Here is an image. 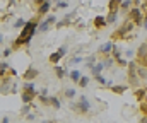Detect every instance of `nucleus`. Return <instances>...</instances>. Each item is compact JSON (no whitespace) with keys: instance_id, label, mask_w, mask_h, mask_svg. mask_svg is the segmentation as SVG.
Instances as JSON below:
<instances>
[{"instance_id":"a211bd4d","label":"nucleus","mask_w":147,"mask_h":123,"mask_svg":"<svg viewBox=\"0 0 147 123\" xmlns=\"http://www.w3.org/2000/svg\"><path fill=\"white\" fill-rule=\"evenodd\" d=\"M137 74H139V77L142 79V81H147V67L146 65H137Z\"/></svg>"},{"instance_id":"20e7f679","label":"nucleus","mask_w":147,"mask_h":123,"mask_svg":"<svg viewBox=\"0 0 147 123\" xmlns=\"http://www.w3.org/2000/svg\"><path fill=\"white\" fill-rule=\"evenodd\" d=\"M140 82H142V79L137 74V63L135 62H128V84H130V87L137 89L140 85Z\"/></svg>"},{"instance_id":"423d86ee","label":"nucleus","mask_w":147,"mask_h":123,"mask_svg":"<svg viewBox=\"0 0 147 123\" xmlns=\"http://www.w3.org/2000/svg\"><path fill=\"white\" fill-rule=\"evenodd\" d=\"M65 55H67V46L63 44V46H60V48H58V50H57L55 53H51V55L48 56V62L55 65V63H58V62H60V60H62V58H63Z\"/></svg>"},{"instance_id":"864d4df0","label":"nucleus","mask_w":147,"mask_h":123,"mask_svg":"<svg viewBox=\"0 0 147 123\" xmlns=\"http://www.w3.org/2000/svg\"><path fill=\"white\" fill-rule=\"evenodd\" d=\"M17 2H21V0H17Z\"/></svg>"},{"instance_id":"7c9ffc66","label":"nucleus","mask_w":147,"mask_h":123,"mask_svg":"<svg viewBox=\"0 0 147 123\" xmlns=\"http://www.w3.org/2000/svg\"><path fill=\"white\" fill-rule=\"evenodd\" d=\"M26 22H28V21H24V19H22V17H21V19H17V21H16V22H14V24H12V26H14V29H22V28H24V24H26Z\"/></svg>"},{"instance_id":"f704fd0d","label":"nucleus","mask_w":147,"mask_h":123,"mask_svg":"<svg viewBox=\"0 0 147 123\" xmlns=\"http://www.w3.org/2000/svg\"><path fill=\"white\" fill-rule=\"evenodd\" d=\"M80 62H82V56L77 55V56H72V58L69 60V65H75V63H80Z\"/></svg>"},{"instance_id":"37998d69","label":"nucleus","mask_w":147,"mask_h":123,"mask_svg":"<svg viewBox=\"0 0 147 123\" xmlns=\"http://www.w3.org/2000/svg\"><path fill=\"white\" fill-rule=\"evenodd\" d=\"M140 9H142V12H147V0H144V2H142Z\"/></svg>"},{"instance_id":"0eeeda50","label":"nucleus","mask_w":147,"mask_h":123,"mask_svg":"<svg viewBox=\"0 0 147 123\" xmlns=\"http://www.w3.org/2000/svg\"><path fill=\"white\" fill-rule=\"evenodd\" d=\"M50 10H51V2H50V0H45L41 5H38L36 14H38V17H41V15H48Z\"/></svg>"},{"instance_id":"ddd939ff","label":"nucleus","mask_w":147,"mask_h":123,"mask_svg":"<svg viewBox=\"0 0 147 123\" xmlns=\"http://www.w3.org/2000/svg\"><path fill=\"white\" fill-rule=\"evenodd\" d=\"M22 91L31 92V94H34V96H38V94H39L36 89H34V82H33V81H26V84L22 85Z\"/></svg>"},{"instance_id":"f8f14e48","label":"nucleus","mask_w":147,"mask_h":123,"mask_svg":"<svg viewBox=\"0 0 147 123\" xmlns=\"http://www.w3.org/2000/svg\"><path fill=\"white\" fill-rule=\"evenodd\" d=\"M113 41H108V43H105V44H101L99 46V50H98V53H101V55H108L111 50H113Z\"/></svg>"},{"instance_id":"473e14b6","label":"nucleus","mask_w":147,"mask_h":123,"mask_svg":"<svg viewBox=\"0 0 147 123\" xmlns=\"http://www.w3.org/2000/svg\"><path fill=\"white\" fill-rule=\"evenodd\" d=\"M38 99H39V103H43V104L50 106V96H43V94H38Z\"/></svg>"},{"instance_id":"f257e3e1","label":"nucleus","mask_w":147,"mask_h":123,"mask_svg":"<svg viewBox=\"0 0 147 123\" xmlns=\"http://www.w3.org/2000/svg\"><path fill=\"white\" fill-rule=\"evenodd\" d=\"M38 26H39V21H38L36 17H33V19H29L26 24H24V28L21 29V34L14 40V48H19V46H24V44H29V41L31 38L36 34L38 31Z\"/></svg>"},{"instance_id":"f3484780","label":"nucleus","mask_w":147,"mask_h":123,"mask_svg":"<svg viewBox=\"0 0 147 123\" xmlns=\"http://www.w3.org/2000/svg\"><path fill=\"white\" fill-rule=\"evenodd\" d=\"M147 96V89H142V87H137V91H135V99L140 103V101H144Z\"/></svg>"},{"instance_id":"4c0bfd02","label":"nucleus","mask_w":147,"mask_h":123,"mask_svg":"<svg viewBox=\"0 0 147 123\" xmlns=\"http://www.w3.org/2000/svg\"><path fill=\"white\" fill-rule=\"evenodd\" d=\"M140 113L142 115H147V99L140 101Z\"/></svg>"},{"instance_id":"603ef678","label":"nucleus","mask_w":147,"mask_h":123,"mask_svg":"<svg viewBox=\"0 0 147 123\" xmlns=\"http://www.w3.org/2000/svg\"><path fill=\"white\" fill-rule=\"evenodd\" d=\"M2 43H3V38H2V34H0V44H2Z\"/></svg>"},{"instance_id":"2eb2a0df","label":"nucleus","mask_w":147,"mask_h":123,"mask_svg":"<svg viewBox=\"0 0 147 123\" xmlns=\"http://www.w3.org/2000/svg\"><path fill=\"white\" fill-rule=\"evenodd\" d=\"M72 19H69V17H63L62 21H58V22H55V28L57 29H62V28H67V26H72Z\"/></svg>"},{"instance_id":"9b49d317","label":"nucleus","mask_w":147,"mask_h":123,"mask_svg":"<svg viewBox=\"0 0 147 123\" xmlns=\"http://www.w3.org/2000/svg\"><path fill=\"white\" fill-rule=\"evenodd\" d=\"M34 94H31V92H26V91H22L21 92V99H22V103H26V104H31V103H34Z\"/></svg>"},{"instance_id":"3c124183","label":"nucleus","mask_w":147,"mask_h":123,"mask_svg":"<svg viewBox=\"0 0 147 123\" xmlns=\"http://www.w3.org/2000/svg\"><path fill=\"white\" fill-rule=\"evenodd\" d=\"M14 2H16V0H9V7H10V5H14Z\"/></svg>"},{"instance_id":"1a4fd4ad","label":"nucleus","mask_w":147,"mask_h":123,"mask_svg":"<svg viewBox=\"0 0 147 123\" xmlns=\"http://www.w3.org/2000/svg\"><path fill=\"white\" fill-rule=\"evenodd\" d=\"M92 26H94L96 29H103V28H106V26H108L106 17H105V15H96L94 21H92Z\"/></svg>"},{"instance_id":"79ce46f5","label":"nucleus","mask_w":147,"mask_h":123,"mask_svg":"<svg viewBox=\"0 0 147 123\" xmlns=\"http://www.w3.org/2000/svg\"><path fill=\"white\" fill-rule=\"evenodd\" d=\"M111 65H113V60H111V58H108V60H105V67H106V69H110Z\"/></svg>"},{"instance_id":"c03bdc74","label":"nucleus","mask_w":147,"mask_h":123,"mask_svg":"<svg viewBox=\"0 0 147 123\" xmlns=\"http://www.w3.org/2000/svg\"><path fill=\"white\" fill-rule=\"evenodd\" d=\"M39 94H43V96H48V89H46V87L39 89Z\"/></svg>"},{"instance_id":"de8ad7c7","label":"nucleus","mask_w":147,"mask_h":123,"mask_svg":"<svg viewBox=\"0 0 147 123\" xmlns=\"http://www.w3.org/2000/svg\"><path fill=\"white\" fill-rule=\"evenodd\" d=\"M33 2H34V5H36V7H38V5H41V3H43L45 0H33Z\"/></svg>"},{"instance_id":"4468645a","label":"nucleus","mask_w":147,"mask_h":123,"mask_svg":"<svg viewBox=\"0 0 147 123\" xmlns=\"http://www.w3.org/2000/svg\"><path fill=\"white\" fill-rule=\"evenodd\" d=\"M105 69H106V67H105V62H98V63H96V65L91 69V74H92V77H94V75H98V74H101Z\"/></svg>"},{"instance_id":"49530a36","label":"nucleus","mask_w":147,"mask_h":123,"mask_svg":"<svg viewBox=\"0 0 147 123\" xmlns=\"http://www.w3.org/2000/svg\"><path fill=\"white\" fill-rule=\"evenodd\" d=\"M65 17H69V19H74V17H75V10H72V12H69V14H67Z\"/></svg>"},{"instance_id":"dca6fc26","label":"nucleus","mask_w":147,"mask_h":123,"mask_svg":"<svg viewBox=\"0 0 147 123\" xmlns=\"http://www.w3.org/2000/svg\"><path fill=\"white\" fill-rule=\"evenodd\" d=\"M121 5V0H110L108 3V12H118Z\"/></svg>"},{"instance_id":"a878e982","label":"nucleus","mask_w":147,"mask_h":123,"mask_svg":"<svg viewBox=\"0 0 147 123\" xmlns=\"http://www.w3.org/2000/svg\"><path fill=\"white\" fill-rule=\"evenodd\" d=\"M127 89H128L127 85H111V92H115V94H123Z\"/></svg>"},{"instance_id":"f03ea898","label":"nucleus","mask_w":147,"mask_h":123,"mask_svg":"<svg viewBox=\"0 0 147 123\" xmlns=\"http://www.w3.org/2000/svg\"><path fill=\"white\" fill-rule=\"evenodd\" d=\"M70 111H74L75 115H89L91 111V103L86 96H80V99L77 103H70Z\"/></svg>"},{"instance_id":"72a5a7b5","label":"nucleus","mask_w":147,"mask_h":123,"mask_svg":"<svg viewBox=\"0 0 147 123\" xmlns=\"http://www.w3.org/2000/svg\"><path fill=\"white\" fill-rule=\"evenodd\" d=\"M67 7H69V2H62L60 0V2H57V7L53 10H62V9H67Z\"/></svg>"},{"instance_id":"4be33fe9","label":"nucleus","mask_w":147,"mask_h":123,"mask_svg":"<svg viewBox=\"0 0 147 123\" xmlns=\"http://www.w3.org/2000/svg\"><path fill=\"white\" fill-rule=\"evenodd\" d=\"M10 70V65H9V62H0V79L2 77H5V74Z\"/></svg>"},{"instance_id":"09e8293b","label":"nucleus","mask_w":147,"mask_h":123,"mask_svg":"<svg viewBox=\"0 0 147 123\" xmlns=\"http://www.w3.org/2000/svg\"><path fill=\"white\" fill-rule=\"evenodd\" d=\"M139 63H140V65H146V67H147V58H144V60H139Z\"/></svg>"},{"instance_id":"cd10ccee","label":"nucleus","mask_w":147,"mask_h":123,"mask_svg":"<svg viewBox=\"0 0 147 123\" xmlns=\"http://www.w3.org/2000/svg\"><path fill=\"white\" fill-rule=\"evenodd\" d=\"M84 65H86V67H89V70H91V69L96 65V55H91V56L86 60V63H84Z\"/></svg>"},{"instance_id":"9d476101","label":"nucleus","mask_w":147,"mask_h":123,"mask_svg":"<svg viewBox=\"0 0 147 123\" xmlns=\"http://www.w3.org/2000/svg\"><path fill=\"white\" fill-rule=\"evenodd\" d=\"M135 55H137V60H144V58H147V41L142 43V44L137 48Z\"/></svg>"},{"instance_id":"a18cd8bd","label":"nucleus","mask_w":147,"mask_h":123,"mask_svg":"<svg viewBox=\"0 0 147 123\" xmlns=\"http://www.w3.org/2000/svg\"><path fill=\"white\" fill-rule=\"evenodd\" d=\"M142 28H144V29H147V12L144 14V24H142Z\"/></svg>"},{"instance_id":"5701e85b","label":"nucleus","mask_w":147,"mask_h":123,"mask_svg":"<svg viewBox=\"0 0 147 123\" xmlns=\"http://www.w3.org/2000/svg\"><path fill=\"white\" fill-rule=\"evenodd\" d=\"M116 21H118V12H108V15H106V22H108V26L115 24Z\"/></svg>"},{"instance_id":"e433bc0d","label":"nucleus","mask_w":147,"mask_h":123,"mask_svg":"<svg viewBox=\"0 0 147 123\" xmlns=\"http://www.w3.org/2000/svg\"><path fill=\"white\" fill-rule=\"evenodd\" d=\"M94 79H96V81L99 82L101 85H106V84H108V81H106V79H105V77H103L101 74H98V75H94Z\"/></svg>"},{"instance_id":"aec40b11","label":"nucleus","mask_w":147,"mask_h":123,"mask_svg":"<svg viewBox=\"0 0 147 123\" xmlns=\"http://www.w3.org/2000/svg\"><path fill=\"white\" fill-rule=\"evenodd\" d=\"M69 77H70V81H72L74 84H79L80 77H82V74H80L79 70H72V72H69Z\"/></svg>"},{"instance_id":"2f4dec72","label":"nucleus","mask_w":147,"mask_h":123,"mask_svg":"<svg viewBox=\"0 0 147 123\" xmlns=\"http://www.w3.org/2000/svg\"><path fill=\"white\" fill-rule=\"evenodd\" d=\"M111 53H113V58H115V60H118V58H121V51H120V48H118V46H113V50H111Z\"/></svg>"},{"instance_id":"7ed1b4c3","label":"nucleus","mask_w":147,"mask_h":123,"mask_svg":"<svg viewBox=\"0 0 147 123\" xmlns=\"http://www.w3.org/2000/svg\"><path fill=\"white\" fill-rule=\"evenodd\" d=\"M135 28V24H134V21H130L128 17H127V21L111 34V40H121V38H127V36H130V33H132V29Z\"/></svg>"},{"instance_id":"393cba45","label":"nucleus","mask_w":147,"mask_h":123,"mask_svg":"<svg viewBox=\"0 0 147 123\" xmlns=\"http://www.w3.org/2000/svg\"><path fill=\"white\" fill-rule=\"evenodd\" d=\"M55 75L62 81V79H63L65 75H69V74H67V70H65V69H62V67H58V65H57V67H55Z\"/></svg>"},{"instance_id":"58836bf2","label":"nucleus","mask_w":147,"mask_h":123,"mask_svg":"<svg viewBox=\"0 0 147 123\" xmlns=\"http://www.w3.org/2000/svg\"><path fill=\"white\" fill-rule=\"evenodd\" d=\"M116 65H118V67H128V62H127L125 58H118V60H116Z\"/></svg>"},{"instance_id":"6ab92c4d","label":"nucleus","mask_w":147,"mask_h":123,"mask_svg":"<svg viewBox=\"0 0 147 123\" xmlns=\"http://www.w3.org/2000/svg\"><path fill=\"white\" fill-rule=\"evenodd\" d=\"M50 106H51L53 110H60V108H62V103H60V99H58L57 96H50Z\"/></svg>"},{"instance_id":"ea45409f","label":"nucleus","mask_w":147,"mask_h":123,"mask_svg":"<svg viewBox=\"0 0 147 123\" xmlns=\"http://www.w3.org/2000/svg\"><path fill=\"white\" fill-rule=\"evenodd\" d=\"M24 120H26V122H36V115H34V113H28Z\"/></svg>"},{"instance_id":"b1692460","label":"nucleus","mask_w":147,"mask_h":123,"mask_svg":"<svg viewBox=\"0 0 147 123\" xmlns=\"http://www.w3.org/2000/svg\"><path fill=\"white\" fill-rule=\"evenodd\" d=\"M50 28H51V24H48L46 21H41V22H39V26H38V31H39V33H48V31H50Z\"/></svg>"},{"instance_id":"a19ab883","label":"nucleus","mask_w":147,"mask_h":123,"mask_svg":"<svg viewBox=\"0 0 147 123\" xmlns=\"http://www.w3.org/2000/svg\"><path fill=\"white\" fill-rule=\"evenodd\" d=\"M10 53H12V48H5V50L2 51V55H3L5 58H7V56H10Z\"/></svg>"},{"instance_id":"c756f323","label":"nucleus","mask_w":147,"mask_h":123,"mask_svg":"<svg viewBox=\"0 0 147 123\" xmlns=\"http://www.w3.org/2000/svg\"><path fill=\"white\" fill-rule=\"evenodd\" d=\"M75 92H77L75 89L69 87V89H65V91H63V96H65L67 99H74V97H75Z\"/></svg>"},{"instance_id":"8fccbe9b","label":"nucleus","mask_w":147,"mask_h":123,"mask_svg":"<svg viewBox=\"0 0 147 123\" xmlns=\"http://www.w3.org/2000/svg\"><path fill=\"white\" fill-rule=\"evenodd\" d=\"M132 55H135V51H132V50H128V51H127V56H132Z\"/></svg>"},{"instance_id":"412c9836","label":"nucleus","mask_w":147,"mask_h":123,"mask_svg":"<svg viewBox=\"0 0 147 123\" xmlns=\"http://www.w3.org/2000/svg\"><path fill=\"white\" fill-rule=\"evenodd\" d=\"M134 7V0H121V5H120V10L123 12H128V9Z\"/></svg>"},{"instance_id":"bb28decb","label":"nucleus","mask_w":147,"mask_h":123,"mask_svg":"<svg viewBox=\"0 0 147 123\" xmlns=\"http://www.w3.org/2000/svg\"><path fill=\"white\" fill-rule=\"evenodd\" d=\"M33 106H34V103H31V104H26V103H24V106L21 108V116H26L28 113H31V108H33Z\"/></svg>"},{"instance_id":"c85d7f7f","label":"nucleus","mask_w":147,"mask_h":123,"mask_svg":"<svg viewBox=\"0 0 147 123\" xmlns=\"http://www.w3.org/2000/svg\"><path fill=\"white\" fill-rule=\"evenodd\" d=\"M89 81H91V79H89L87 75H82V77H80V81H79V84H77V85H79V87H82V89H86V87L89 85Z\"/></svg>"},{"instance_id":"39448f33","label":"nucleus","mask_w":147,"mask_h":123,"mask_svg":"<svg viewBox=\"0 0 147 123\" xmlns=\"http://www.w3.org/2000/svg\"><path fill=\"white\" fill-rule=\"evenodd\" d=\"M130 21H134V24L135 26H142L144 24V15H142V9H140V5H137V7H132L130 10H128V15H127Z\"/></svg>"},{"instance_id":"c9c22d12","label":"nucleus","mask_w":147,"mask_h":123,"mask_svg":"<svg viewBox=\"0 0 147 123\" xmlns=\"http://www.w3.org/2000/svg\"><path fill=\"white\" fill-rule=\"evenodd\" d=\"M48 24H51V26H55V22H57V17L53 15V14H50V15H46V19H45Z\"/></svg>"},{"instance_id":"6e6552de","label":"nucleus","mask_w":147,"mask_h":123,"mask_svg":"<svg viewBox=\"0 0 147 123\" xmlns=\"http://www.w3.org/2000/svg\"><path fill=\"white\" fill-rule=\"evenodd\" d=\"M38 75H39L38 69H34L33 65H29V67H28V70L22 74V79H24V81H34Z\"/></svg>"}]
</instances>
